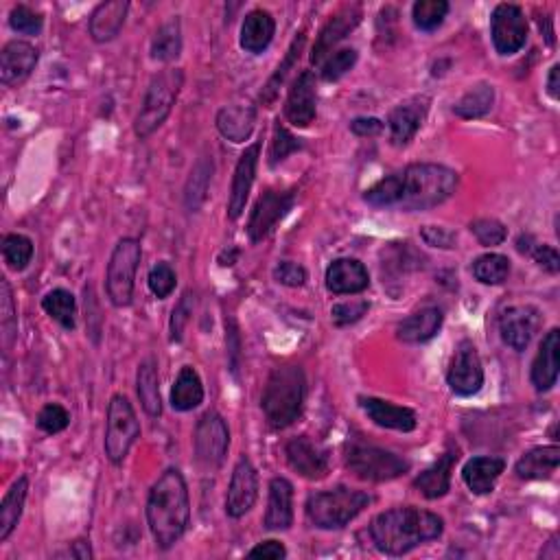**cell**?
<instances>
[{
  "label": "cell",
  "mask_w": 560,
  "mask_h": 560,
  "mask_svg": "<svg viewBox=\"0 0 560 560\" xmlns=\"http://www.w3.org/2000/svg\"><path fill=\"white\" fill-rule=\"evenodd\" d=\"M182 53V25L180 18L173 16L165 25H160L154 40H151V57L156 62H173Z\"/></svg>",
  "instance_id": "obj_36"
},
{
  "label": "cell",
  "mask_w": 560,
  "mask_h": 560,
  "mask_svg": "<svg viewBox=\"0 0 560 560\" xmlns=\"http://www.w3.org/2000/svg\"><path fill=\"white\" fill-rule=\"evenodd\" d=\"M3 259L14 272H22L33 259V241L27 235H7L3 239Z\"/></svg>",
  "instance_id": "obj_42"
},
{
  "label": "cell",
  "mask_w": 560,
  "mask_h": 560,
  "mask_svg": "<svg viewBox=\"0 0 560 560\" xmlns=\"http://www.w3.org/2000/svg\"><path fill=\"white\" fill-rule=\"evenodd\" d=\"M495 103V88L482 81V84L473 86L471 90L464 92V97L453 105V112L460 116V119H482L490 110H493Z\"/></svg>",
  "instance_id": "obj_37"
},
{
  "label": "cell",
  "mask_w": 560,
  "mask_h": 560,
  "mask_svg": "<svg viewBox=\"0 0 560 560\" xmlns=\"http://www.w3.org/2000/svg\"><path fill=\"white\" fill-rule=\"evenodd\" d=\"M42 309L51 315V318L62 324L64 329L73 331L77 324V300L66 289H53L42 298Z\"/></svg>",
  "instance_id": "obj_38"
},
{
  "label": "cell",
  "mask_w": 560,
  "mask_h": 560,
  "mask_svg": "<svg viewBox=\"0 0 560 560\" xmlns=\"http://www.w3.org/2000/svg\"><path fill=\"white\" fill-rule=\"evenodd\" d=\"M558 75H560V66L554 64V66L550 68V75H547V92H550V97H552L554 101H558V97H560Z\"/></svg>",
  "instance_id": "obj_59"
},
{
  "label": "cell",
  "mask_w": 560,
  "mask_h": 560,
  "mask_svg": "<svg viewBox=\"0 0 560 560\" xmlns=\"http://www.w3.org/2000/svg\"><path fill=\"white\" fill-rule=\"evenodd\" d=\"M541 558H550V560H558L560 558V547H558L556 536H552L545 550H541Z\"/></svg>",
  "instance_id": "obj_60"
},
{
  "label": "cell",
  "mask_w": 560,
  "mask_h": 560,
  "mask_svg": "<svg viewBox=\"0 0 560 560\" xmlns=\"http://www.w3.org/2000/svg\"><path fill=\"white\" fill-rule=\"evenodd\" d=\"M326 289L335 296L361 294L370 287L366 265L357 259H337L326 270Z\"/></svg>",
  "instance_id": "obj_24"
},
{
  "label": "cell",
  "mask_w": 560,
  "mask_h": 560,
  "mask_svg": "<svg viewBox=\"0 0 560 560\" xmlns=\"http://www.w3.org/2000/svg\"><path fill=\"white\" fill-rule=\"evenodd\" d=\"M182 86H184L182 68H167L154 75V79L149 81L143 105H140V110L134 119V134L138 138H149L162 123L169 119L173 105L180 97Z\"/></svg>",
  "instance_id": "obj_6"
},
{
  "label": "cell",
  "mask_w": 560,
  "mask_h": 560,
  "mask_svg": "<svg viewBox=\"0 0 560 560\" xmlns=\"http://www.w3.org/2000/svg\"><path fill=\"white\" fill-rule=\"evenodd\" d=\"M359 407L366 412V416L372 423L383 427V429H394L403 431V434H410L416 429L418 420L414 410L403 405H394L390 401L377 399V396H359Z\"/></svg>",
  "instance_id": "obj_22"
},
{
  "label": "cell",
  "mask_w": 560,
  "mask_h": 560,
  "mask_svg": "<svg viewBox=\"0 0 560 560\" xmlns=\"http://www.w3.org/2000/svg\"><path fill=\"white\" fill-rule=\"evenodd\" d=\"M230 431L217 412H206L195 427V460L204 471H217L226 460Z\"/></svg>",
  "instance_id": "obj_10"
},
{
  "label": "cell",
  "mask_w": 560,
  "mask_h": 560,
  "mask_svg": "<svg viewBox=\"0 0 560 560\" xmlns=\"http://www.w3.org/2000/svg\"><path fill=\"white\" fill-rule=\"evenodd\" d=\"M210 178H213V160L197 162L195 169L191 171L189 182H186V191H184V202L191 213L200 210V206L204 204Z\"/></svg>",
  "instance_id": "obj_40"
},
{
  "label": "cell",
  "mask_w": 560,
  "mask_h": 560,
  "mask_svg": "<svg viewBox=\"0 0 560 560\" xmlns=\"http://www.w3.org/2000/svg\"><path fill=\"white\" fill-rule=\"evenodd\" d=\"M370 309L368 300H348V302H337L331 309V318L337 326H346L353 324L357 320L364 318Z\"/></svg>",
  "instance_id": "obj_51"
},
{
  "label": "cell",
  "mask_w": 560,
  "mask_h": 560,
  "mask_svg": "<svg viewBox=\"0 0 560 560\" xmlns=\"http://www.w3.org/2000/svg\"><path fill=\"white\" fill-rule=\"evenodd\" d=\"M458 460H460V449L455 445H449L447 451L442 453L427 471H423L416 477L414 488L427 499L445 497L451 488V473Z\"/></svg>",
  "instance_id": "obj_23"
},
{
  "label": "cell",
  "mask_w": 560,
  "mask_h": 560,
  "mask_svg": "<svg viewBox=\"0 0 560 560\" xmlns=\"http://www.w3.org/2000/svg\"><path fill=\"white\" fill-rule=\"evenodd\" d=\"M372 497L364 490L337 486L307 499V517L320 530H342L370 506Z\"/></svg>",
  "instance_id": "obj_5"
},
{
  "label": "cell",
  "mask_w": 560,
  "mask_h": 560,
  "mask_svg": "<svg viewBox=\"0 0 560 560\" xmlns=\"http://www.w3.org/2000/svg\"><path fill=\"white\" fill-rule=\"evenodd\" d=\"M530 256L534 259V263L543 267V270H547L550 274H558L560 270V256H558V250L554 248V245H541V243H536Z\"/></svg>",
  "instance_id": "obj_53"
},
{
  "label": "cell",
  "mask_w": 560,
  "mask_h": 560,
  "mask_svg": "<svg viewBox=\"0 0 560 560\" xmlns=\"http://www.w3.org/2000/svg\"><path fill=\"white\" fill-rule=\"evenodd\" d=\"M263 523L267 530H289L294 523V484L287 477H274L270 482Z\"/></svg>",
  "instance_id": "obj_26"
},
{
  "label": "cell",
  "mask_w": 560,
  "mask_h": 560,
  "mask_svg": "<svg viewBox=\"0 0 560 560\" xmlns=\"http://www.w3.org/2000/svg\"><path fill=\"white\" fill-rule=\"evenodd\" d=\"M350 132L361 138L379 136L383 132V123L379 119H375V116H359V119L350 123Z\"/></svg>",
  "instance_id": "obj_56"
},
{
  "label": "cell",
  "mask_w": 560,
  "mask_h": 560,
  "mask_svg": "<svg viewBox=\"0 0 560 560\" xmlns=\"http://www.w3.org/2000/svg\"><path fill=\"white\" fill-rule=\"evenodd\" d=\"M204 401V385L193 366H184L171 388V407L178 412H191Z\"/></svg>",
  "instance_id": "obj_33"
},
{
  "label": "cell",
  "mask_w": 560,
  "mask_h": 560,
  "mask_svg": "<svg viewBox=\"0 0 560 560\" xmlns=\"http://www.w3.org/2000/svg\"><path fill=\"white\" fill-rule=\"evenodd\" d=\"M506 462L501 458H490V455H480V458H471L464 464L462 480L469 486L475 495H488L495 490V484L504 473Z\"/></svg>",
  "instance_id": "obj_29"
},
{
  "label": "cell",
  "mask_w": 560,
  "mask_h": 560,
  "mask_svg": "<svg viewBox=\"0 0 560 560\" xmlns=\"http://www.w3.org/2000/svg\"><path fill=\"white\" fill-rule=\"evenodd\" d=\"M215 123L219 134L228 138L230 143H245L254 132L256 108L252 105H228V108L219 110Z\"/></svg>",
  "instance_id": "obj_31"
},
{
  "label": "cell",
  "mask_w": 560,
  "mask_h": 560,
  "mask_svg": "<svg viewBox=\"0 0 560 560\" xmlns=\"http://www.w3.org/2000/svg\"><path fill=\"white\" fill-rule=\"evenodd\" d=\"M68 425H70V414L60 403L44 405L38 414V427L49 436L60 434V431H64Z\"/></svg>",
  "instance_id": "obj_49"
},
{
  "label": "cell",
  "mask_w": 560,
  "mask_h": 560,
  "mask_svg": "<svg viewBox=\"0 0 560 560\" xmlns=\"http://www.w3.org/2000/svg\"><path fill=\"white\" fill-rule=\"evenodd\" d=\"M140 438V423L136 418L130 399L123 394H114L108 405V418H105V438L103 449L112 464H123L127 453Z\"/></svg>",
  "instance_id": "obj_8"
},
{
  "label": "cell",
  "mask_w": 560,
  "mask_h": 560,
  "mask_svg": "<svg viewBox=\"0 0 560 560\" xmlns=\"http://www.w3.org/2000/svg\"><path fill=\"white\" fill-rule=\"evenodd\" d=\"M442 532L445 521L416 506L385 510L370 523V539L385 556L410 554L416 547L440 539Z\"/></svg>",
  "instance_id": "obj_2"
},
{
  "label": "cell",
  "mask_w": 560,
  "mask_h": 560,
  "mask_svg": "<svg viewBox=\"0 0 560 560\" xmlns=\"http://www.w3.org/2000/svg\"><path fill=\"white\" fill-rule=\"evenodd\" d=\"M364 18V11H361L359 5H346L340 11L326 20V25L322 27L318 40L313 44L311 51V62L313 64H324L326 57L331 55V51L340 44L350 31H355L357 25Z\"/></svg>",
  "instance_id": "obj_17"
},
{
  "label": "cell",
  "mask_w": 560,
  "mask_h": 560,
  "mask_svg": "<svg viewBox=\"0 0 560 560\" xmlns=\"http://www.w3.org/2000/svg\"><path fill=\"white\" fill-rule=\"evenodd\" d=\"M193 309H195V296L191 294V291H184L182 298L178 300V305H175V309L171 313V324H169L171 326V342L182 340L186 324L191 322Z\"/></svg>",
  "instance_id": "obj_50"
},
{
  "label": "cell",
  "mask_w": 560,
  "mask_h": 560,
  "mask_svg": "<svg viewBox=\"0 0 560 560\" xmlns=\"http://www.w3.org/2000/svg\"><path fill=\"white\" fill-rule=\"evenodd\" d=\"M451 5L447 0H418L412 7V18H414V25L420 31H436L442 22H445L447 14H449Z\"/></svg>",
  "instance_id": "obj_41"
},
{
  "label": "cell",
  "mask_w": 560,
  "mask_h": 560,
  "mask_svg": "<svg viewBox=\"0 0 560 560\" xmlns=\"http://www.w3.org/2000/svg\"><path fill=\"white\" fill-rule=\"evenodd\" d=\"M259 499V473L248 458H241L232 471L228 495H226V515L230 519H241L254 508Z\"/></svg>",
  "instance_id": "obj_15"
},
{
  "label": "cell",
  "mask_w": 560,
  "mask_h": 560,
  "mask_svg": "<svg viewBox=\"0 0 560 560\" xmlns=\"http://www.w3.org/2000/svg\"><path fill=\"white\" fill-rule=\"evenodd\" d=\"M140 259H143V248L140 241L125 237L114 245L108 274H105V291L114 307H130L134 298V285H136V272Z\"/></svg>",
  "instance_id": "obj_7"
},
{
  "label": "cell",
  "mask_w": 560,
  "mask_h": 560,
  "mask_svg": "<svg viewBox=\"0 0 560 560\" xmlns=\"http://www.w3.org/2000/svg\"><path fill=\"white\" fill-rule=\"evenodd\" d=\"M259 154H261V143H252L250 147H245L237 162L235 175H232V184H230V197H228V217L232 221H237L243 215L245 204H248L254 175H256V165H259Z\"/></svg>",
  "instance_id": "obj_21"
},
{
  "label": "cell",
  "mask_w": 560,
  "mask_h": 560,
  "mask_svg": "<svg viewBox=\"0 0 560 560\" xmlns=\"http://www.w3.org/2000/svg\"><path fill=\"white\" fill-rule=\"evenodd\" d=\"M346 469L359 480L390 482L410 471V462L379 447L350 445L346 451Z\"/></svg>",
  "instance_id": "obj_9"
},
{
  "label": "cell",
  "mask_w": 560,
  "mask_h": 560,
  "mask_svg": "<svg viewBox=\"0 0 560 560\" xmlns=\"http://www.w3.org/2000/svg\"><path fill=\"white\" fill-rule=\"evenodd\" d=\"M318 112V90L311 70L296 77L285 101V119L294 127H309Z\"/></svg>",
  "instance_id": "obj_20"
},
{
  "label": "cell",
  "mask_w": 560,
  "mask_h": 560,
  "mask_svg": "<svg viewBox=\"0 0 560 560\" xmlns=\"http://www.w3.org/2000/svg\"><path fill=\"white\" fill-rule=\"evenodd\" d=\"M127 11H130V3H127V0H108V3L97 5L88 20V31L92 40L99 44L112 42L125 25Z\"/></svg>",
  "instance_id": "obj_27"
},
{
  "label": "cell",
  "mask_w": 560,
  "mask_h": 560,
  "mask_svg": "<svg viewBox=\"0 0 560 560\" xmlns=\"http://www.w3.org/2000/svg\"><path fill=\"white\" fill-rule=\"evenodd\" d=\"M423 241L427 245H431V248L451 250V248H455V232H451L449 228H442V226H425Z\"/></svg>",
  "instance_id": "obj_54"
},
{
  "label": "cell",
  "mask_w": 560,
  "mask_h": 560,
  "mask_svg": "<svg viewBox=\"0 0 560 560\" xmlns=\"http://www.w3.org/2000/svg\"><path fill=\"white\" fill-rule=\"evenodd\" d=\"M307 379L300 366L274 368L267 377L261 396V407L267 423L274 429H287L294 425L305 407Z\"/></svg>",
  "instance_id": "obj_4"
},
{
  "label": "cell",
  "mask_w": 560,
  "mask_h": 560,
  "mask_svg": "<svg viewBox=\"0 0 560 560\" xmlns=\"http://www.w3.org/2000/svg\"><path fill=\"white\" fill-rule=\"evenodd\" d=\"M38 57V49L31 42H7L0 51V81H3V86L16 88L22 81H27L35 70V64H38Z\"/></svg>",
  "instance_id": "obj_19"
},
{
  "label": "cell",
  "mask_w": 560,
  "mask_h": 560,
  "mask_svg": "<svg viewBox=\"0 0 560 560\" xmlns=\"http://www.w3.org/2000/svg\"><path fill=\"white\" fill-rule=\"evenodd\" d=\"M458 184L460 175L453 169L434 162H416L372 184L364 193V200L375 208L423 213L451 200Z\"/></svg>",
  "instance_id": "obj_1"
},
{
  "label": "cell",
  "mask_w": 560,
  "mask_h": 560,
  "mask_svg": "<svg viewBox=\"0 0 560 560\" xmlns=\"http://www.w3.org/2000/svg\"><path fill=\"white\" fill-rule=\"evenodd\" d=\"M302 149L300 138L291 134L285 125H280V121L274 125V136H272V149H270V165L276 167L278 162H283L287 156L294 154V151Z\"/></svg>",
  "instance_id": "obj_44"
},
{
  "label": "cell",
  "mask_w": 560,
  "mask_h": 560,
  "mask_svg": "<svg viewBox=\"0 0 560 560\" xmlns=\"http://www.w3.org/2000/svg\"><path fill=\"white\" fill-rule=\"evenodd\" d=\"M471 232L477 241L486 245V248H495V245H501L508 239V228L501 224V221L488 217L475 219L471 224Z\"/></svg>",
  "instance_id": "obj_47"
},
{
  "label": "cell",
  "mask_w": 560,
  "mask_h": 560,
  "mask_svg": "<svg viewBox=\"0 0 560 560\" xmlns=\"http://www.w3.org/2000/svg\"><path fill=\"white\" fill-rule=\"evenodd\" d=\"M427 112H429V97H425V95L412 97V99L396 105L388 116L392 145L394 147L410 145L420 127H423V123L427 119Z\"/></svg>",
  "instance_id": "obj_18"
},
{
  "label": "cell",
  "mask_w": 560,
  "mask_h": 560,
  "mask_svg": "<svg viewBox=\"0 0 560 560\" xmlns=\"http://www.w3.org/2000/svg\"><path fill=\"white\" fill-rule=\"evenodd\" d=\"M541 329V313L530 305H515L501 313L499 318V333L504 344L512 350H525L530 346L532 337Z\"/></svg>",
  "instance_id": "obj_16"
},
{
  "label": "cell",
  "mask_w": 560,
  "mask_h": 560,
  "mask_svg": "<svg viewBox=\"0 0 560 560\" xmlns=\"http://www.w3.org/2000/svg\"><path fill=\"white\" fill-rule=\"evenodd\" d=\"M357 64V51L355 49H342L335 51L333 55H329L322 64L320 75L324 81H337L342 79L348 70H353V66Z\"/></svg>",
  "instance_id": "obj_46"
},
{
  "label": "cell",
  "mask_w": 560,
  "mask_h": 560,
  "mask_svg": "<svg viewBox=\"0 0 560 560\" xmlns=\"http://www.w3.org/2000/svg\"><path fill=\"white\" fill-rule=\"evenodd\" d=\"M250 558H272V560H278V558H285L287 556V550H285V545L280 543V541H263L259 543L256 547H252V550L248 552Z\"/></svg>",
  "instance_id": "obj_57"
},
{
  "label": "cell",
  "mask_w": 560,
  "mask_h": 560,
  "mask_svg": "<svg viewBox=\"0 0 560 560\" xmlns=\"http://www.w3.org/2000/svg\"><path fill=\"white\" fill-rule=\"evenodd\" d=\"M471 270H473L475 280H480L482 285H501L510 274V261L504 254L488 252V254L477 256Z\"/></svg>",
  "instance_id": "obj_39"
},
{
  "label": "cell",
  "mask_w": 560,
  "mask_h": 560,
  "mask_svg": "<svg viewBox=\"0 0 560 560\" xmlns=\"http://www.w3.org/2000/svg\"><path fill=\"white\" fill-rule=\"evenodd\" d=\"M447 383L458 396H473L484 385V368L480 353L473 342L462 340L455 346L451 366L447 370Z\"/></svg>",
  "instance_id": "obj_12"
},
{
  "label": "cell",
  "mask_w": 560,
  "mask_h": 560,
  "mask_svg": "<svg viewBox=\"0 0 560 560\" xmlns=\"http://www.w3.org/2000/svg\"><path fill=\"white\" fill-rule=\"evenodd\" d=\"M27 495H29V480L27 475H22L11 484L7 495L3 497V504H0V543H5L11 536V532L16 530V525L22 517V510H25Z\"/></svg>",
  "instance_id": "obj_34"
},
{
  "label": "cell",
  "mask_w": 560,
  "mask_h": 560,
  "mask_svg": "<svg viewBox=\"0 0 560 560\" xmlns=\"http://www.w3.org/2000/svg\"><path fill=\"white\" fill-rule=\"evenodd\" d=\"M287 464L305 480H324L331 469V453L309 436H296L285 445Z\"/></svg>",
  "instance_id": "obj_14"
},
{
  "label": "cell",
  "mask_w": 560,
  "mask_h": 560,
  "mask_svg": "<svg viewBox=\"0 0 560 560\" xmlns=\"http://www.w3.org/2000/svg\"><path fill=\"white\" fill-rule=\"evenodd\" d=\"M274 33H276V20L272 18L270 11L252 9L241 25L239 44L243 51H248L252 55H261L263 51H267V46L272 44Z\"/></svg>",
  "instance_id": "obj_28"
},
{
  "label": "cell",
  "mask_w": 560,
  "mask_h": 560,
  "mask_svg": "<svg viewBox=\"0 0 560 560\" xmlns=\"http://www.w3.org/2000/svg\"><path fill=\"white\" fill-rule=\"evenodd\" d=\"M175 283H178V276H175L173 267L169 263H158L151 267V272L147 276V285L149 291L154 294L158 300H165L173 294Z\"/></svg>",
  "instance_id": "obj_45"
},
{
  "label": "cell",
  "mask_w": 560,
  "mask_h": 560,
  "mask_svg": "<svg viewBox=\"0 0 560 560\" xmlns=\"http://www.w3.org/2000/svg\"><path fill=\"white\" fill-rule=\"evenodd\" d=\"M305 40H307V38H305V33H298V38L294 40V44H291V49L287 51L285 62L276 68V73L272 75L270 81H267V86H265L263 92H261V101H263V105H270V103L276 99L278 88H280V84H283V81H285V77H287V73H289V68L294 66L296 60L300 57V51H302V46H305Z\"/></svg>",
  "instance_id": "obj_43"
},
{
  "label": "cell",
  "mask_w": 560,
  "mask_h": 560,
  "mask_svg": "<svg viewBox=\"0 0 560 560\" xmlns=\"http://www.w3.org/2000/svg\"><path fill=\"white\" fill-rule=\"evenodd\" d=\"M274 278L278 280L280 285H287V287H302L307 283V270L302 265L294 263V261H285L276 265L274 270Z\"/></svg>",
  "instance_id": "obj_52"
},
{
  "label": "cell",
  "mask_w": 560,
  "mask_h": 560,
  "mask_svg": "<svg viewBox=\"0 0 560 560\" xmlns=\"http://www.w3.org/2000/svg\"><path fill=\"white\" fill-rule=\"evenodd\" d=\"M560 464V449L558 445L534 447L528 453H523L519 462L515 464V473L519 480H547L556 473Z\"/></svg>",
  "instance_id": "obj_32"
},
{
  "label": "cell",
  "mask_w": 560,
  "mask_h": 560,
  "mask_svg": "<svg viewBox=\"0 0 560 560\" xmlns=\"http://www.w3.org/2000/svg\"><path fill=\"white\" fill-rule=\"evenodd\" d=\"M528 18L519 5L501 3L490 14V38L499 55L510 57L519 53L528 42Z\"/></svg>",
  "instance_id": "obj_11"
},
{
  "label": "cell",
  "mask_w": 560,
  "mask_h": 560,
  "mask_svg": "<svg viewBox=\"0 0 560 560\" xmlns=\"http://www.w3.org/2000/svg\"><path fill=\"white\" fill-rule=\"evenodd\" d=\"M9 27L14 29L16 33L22 35H38L44 27V18L38 11L27 7V5H18L11 9L9 14Z\"/></svg>",
  "instance_id": "obj_48"
},
{
  "label": "cell",
  "mask_w": 560,
  "mask_h": 560,
  "mask_svg": "<svg viewBox=\"0 0 560 560\" xmlns=\"http://www.w3.org/2000/svg\"><path fill=\"white\" fill-rule=\"evenodd\" d=\"M294 202H296L294 191L267 189L252 208V215L248 221L250 241L259 243L270 235V232L278 226V221H283L289 210L294 208Z\"/></svg>",
  "instance_id": "obj_13"
},
{
  "label": "cell",
  "mask_w": 560,
  "mask_h": 560,
  "mask_svg": "<svg viewBox=\"0 0 560 560\" xmlns=\"http://www.w3.org/2000/svg\"><path fill=\"white\" fill-rule=\"evenodd\" d=\"M189 521V486L178 469H167L147 497V523L160 550H171L189 528Z\"/></svg>",
  "instance_id": "obj_3"
},
{
  "label": "cell",
  "mask_w": 560,
  "mask_h": 560,
  "mask_svg": "<svg viewBox=\"0 0 560 560\" xmlns=\"http://www.w3.org/2000/svg\"><path fill=\"white\" fill-rule=\"evenodd\" d=\"M68 556H73V558H79V560H90L92 556V547H90V541L86 539H79L73 543V547H68Z\"/></svg>",
  "instance_id": "obj_58"
},
{
  "label": "cell",
  "mask_w": 560,
  "mask_h": 560,
  "mask_svg": "<svg viewBox=\"0 0 560 560\" xmlns=\"http://www.w3.org/2000/svg\"><path fill=\"white\" fill-rule=\"evenodd\" d=\"M558 353H560V331L552 329L550 333H545L543 342L539 346V353H536L532 361L530 379L536 392H547L552 390L558 381Z\"/></svg>",
  "instance_id": "obj_25"
},
{
  "label": "cell",
  "mask_w": 560,
  "mask_h": 560,
  "mask_svg": "<svg viewBox=\"0 0 560 560\" xmlns=\"http://www.w3.org/2000/svg\"><path fill=\"white\" fill-rule=\"evenodd\" d=\"M0 313H3V329L7 335H11L14 331V324H16V309H14V298H11V287L7 280H3V285H0Z\"/></svg>",
  "instance_id": "obj_55"
},
{
  "label": "cell",
  "mask_w": 560,
  "mask_h": 560,
  "mask_svg": "<svg viewBox=\"0 0 560 560\" xmlns=\"http://www.w3.org/2000/svg\"><path fill=\"white\" fill-rule=\"evenodd\" d=\"M442 320H445V315H442L438 307H425L412 313L410 318H405L399 324V329H396V335L405 344H425L438 335V331L442 329Z\"/></svg>",
  "instance_id": "obj_30"
},
{
  "label": "cell",
  "mask_w": 560,
  "mask_h": 560,
  "mask_svg": "<svg viewBox=\"0 0 560 560\" xmlns=\"http://www.w3.org/2000/svg\"><path fill=\"white\" fill-rule=\"evenodd\" d=\"M136 392L143 410L151 416L158 418L162 414V399H160V379H158V368L154 359H145L138 366L136 372Z\"/></svg>",
  "instance_id": "obj_35"
}]
</instances>
